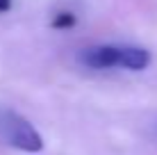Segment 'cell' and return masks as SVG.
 <instances>
[{"label":"cell","mask_w":157,"mask_h":155,"mask_svg":"<svg viewBox=\"0 0 157 155\" xmlns=\"http://www.w3.org/2000/svg\"><path fill=\"white\" fill-rule=\"evenodd\" d=\"M80 62L91 68H128L144 71L150 64V52L139 46H91L82 50Z\"/></svg>","instance_id":"cell-1"},{"label":"cell","mask_w":157,"mask_h":155,"mask_svg":"<svg viewBox=\"0 0 157 155\" xmlns=\"http://www.w3.org/2000/svg\"><path fill=\"white\" fill-rule=\"evenodd\" d=\"M0 139L23 153L43 151V137L39 135V130L25 116L7 107H0Z\"/></svg>","instance_id":"cell-2"},{"label":"cell","mask_w":157,"mask_h":155,"mask_svg":"<svg viewBox=\"0 0 157 155\" xmlns=\"http://www.w3.org/2000/svg\"><path fill=\"white\" fill-rule=\"evenodd\" d=\"M73 23H75L73 14L62 12V14H57V16H55V21H52V28H71Z\"/></svg>","instance_id":"cell-3"},{"label":"cell","mask_w":157,"mask_h":155,"mask_svg":"<svg viewBox=\"0 0 157 155\" xmlns=\"http://www.w3.org/2000/svg\"><path fill=\"white\" fill-rule=\"evenodd\" d=\"M9 9H12V0H0V14L9 12Z\"/></svg>","instance_id":"cell-4"}]
</instances>
